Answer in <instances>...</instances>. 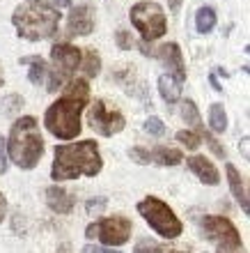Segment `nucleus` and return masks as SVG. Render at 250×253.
I'll return each mask as SVG.
<instances>
[{
  "instance_id": "5701e85b",
  "label": "nucleus",
  "mask_w": 250,
  "mask_h": 253,
  "mask_svg": "<svg viewBox=\"0 0 250 253\" xmlns=\"http://www.w3.org/2000/svg\"><path fill=\"white\" fill-rule=\"evenodd\" d=\"M177 140H179V143H184L188 150H198L200 133L198 131H177Z\"/></svg>"
},
{
  "instance_id": "1a4fd4ad",
  "label": "nucleus",
  "mask_w": 250,
  "mask_h": 253,
  "mask_svg": "<svg viewBox=\"0 0 250 253\" xmlns=\"http://www.w3.org/2000/svg\"><path fill=\"white\" fill-rule=\"evenodd\" d=\"M202 233L204 237L218 249H241V235H239L237 226L225 216H204L202 219Z\"/></svg>"
},
{
  "instance_id": "72a5a7b5",
  "label": "nucleus",
  "mask_w": 250,
  "mask_h": 253,
  "mask_svg": "<svg viewBox=\"0 0 250 253\" xmlns=\"http://www.w3.org/2000/svg\"><path fill=\"white\" fill-rule=\"evenodd\" d=\"M168 253H188V249H168Z\"/></svg>"
},
{
  "instance_id": "0eeeda50",
  "label": "nucleus",
  "mask_w": 250,
  "mask_h": 253,
  "mask_svg": "<svg viewBox=\"0 0 250 253\" xmlns=\"http://www.w3.org/2000/svg\"><path fill=\"white\" fill-rule=\"evenodd\" d=\"M131 21L143 35V40L151 42L158 40L168 33V23H165V12L156 2H136L131 7Z\"/></svg>"
},
{
  "instance_id": "f704fd0d",
  "label": "nucleus",
  "mask_w": 250,
  "mask_h": 253,
  "mask_svg": "<svg viewBox=\"0 0 250 253\" xmlns=\"http://www.w3.org/2000/svg\"><path fill=\"white\" fill-rule=\"evenodd\" d=\"M0 85H2V72H0Z\"/></svg>"
},
{
  "instance_id": "4be33fe9",
  "label": "nucleus",
  "mask_w": 250,
  "mask_h": 253,
  "mask_svg": "<svg viewBox=\"0 0 250 253\" xmlns=\"http://www.w3.org/2000/svg\"><path fill=\"white\" fill-rule=\"evenodd\" d=\"M99 69H101V58H99V53H97V51H92V48H90V51H85L83 74L92 79V76H97V74H99Z\"/></svg>"
},
{
  "instance_id": "39448f33",
  "label": "nucleus",
  "mask_w": 250,
  "mask_h": 253,
  "mask_svg": "<svg viewBox=\"0 0 250 253\" xmlns=\"http://www.w3.org/2000/svg\"><path fill=\"white\" fill-rule=\"evenodd\" d=\"M138 212L161 237H165V240H175V237L181 235V221L177 219V214L172 212L161 198H156V196H149V198L140 200Z\"/></svg>"
},
{
  "instance_id": "9d476101",
  "label": "nucleus",
  "mask_w": 250,
  "mask_h": 253,
  "mask_svg": "<svg viewBox=\"0 0 250 253\" xmlns=\"http://www.w3.org/2000/svg\"><path fill=\"white\" fill-rule=\"evenodd\" d=\"M87 120H90V126H92L97 133H101V136L119 133L126 125L124 115L119 113V111H110V108L106 106V101H101V99H97L92 106H90Z\"/></svg>"
},
{
  "instance_id": "aec40b11",
  "label": "nucleus",
  "mask_w": 250,
  "mask_h": 253,
  "mask_svg": "<svg viewBox=\"0 0 250 253\" xmlns=\"http://www.w3.org/2000/svg\"><path fill=\"white\" fill-rule=\"evenodd\" d=\"M209 125L216 133H223L227 129V115H225L223 104H214L209 108Z\"/></svg>"
},
{
  "instance_id": "423d86ee",
  "label": "nucleus",
  "mask_w": 250,
  "mask_h": 253,
  "mask_svg": "<svg viewBox=\"0 0 250 253\" xmlns=\"http://www.w3.org/2000/svg\"><path fill=\"white\" fill-rule=\"evenodd\" d=\"M80 48H76L73 44H55L51 48V58H53V72H51V81H48V90L55 92L65 85L67 81L71 79V74L80 67Z\"/></svg>"
},
{
  "instance_id": "bb28decb",
  "label": "nucleus",
  "mask_w": 250,
  "mask_h": 253,
  "mask_svg": "<svg viewBox=\"0 0 250 253\" xmlns=\"http://www.w3.org/2000/svg\"><path fill=\"white\" fill-rule=\"evenodd\" d=\"M7 170V157H5V140L0 136V173Z\"/></svg>"
},
{
  "instance_id": "6e6552de",
  "label": "nucleus",
  "mask_w": 250,
  "mask_h": 253,
  "mask_svg": "<svg viewBox=\"0 0 250 253\" xmlns=\"http://www.w3.org/2000/svg\"><path fill=\"white\" fill-rule=\"evenodd\" d=\"M131 221L124 219V216H110V219H101L92 226H87L85 235L92 240V237H99L104 244L108 247H122L129 242L131 237Z\"/></svg>"
},
{
  "instance_id": "393cba45",
  "label": "nucleus",
  "mask_w": 250,
  "mask_h": 253,
  "mask_svg": "<svg viewBox=\"0 0 250 253\" xmlns=\"http://www.w3.org/2000/svg\"><path fill=\"white\" fill-rule=\"evenodd\" d=\"M145 131L151 133V136H163L165 133V125L158 118H149V120L145 122Z\"/></svg>"
},
{
  "instance_id": "c756f323",
  "label": "nucleus",
  "mask_w": 250,
  "mask_h": 253,
  "mask_svg": "<svg viewBox=\"0 0 250 253\" xmlns=\"http://www.w3.org/2000/svg\"><path fill=\"white\" fill-rule=\"evenodd\" d=\"M5 212H7V200H5V196L0 193V223L5 219Z\"/></svg>"
},
{
  "instance_id": "2eb2a0df",
  "label": "nucleus",
  "mask_w": 250,
  "mask_h": 253,
  "mask_svg": "<svg viewBox=\"0 0 250 253\" xmlns=\"http://www.w3.org/2000/svg\"><path fill=\"white\" fill-rule=\"evenodd\" d=\"M46 203L53 212L58 214H69L73 210V196L65 191L62 187H51L46 191Z\"/></svg>"
},
{
  "instance_id": "7ed1b4c3",
  "label": "nucleus",
  "mask_w": 250,
  "mask_h": 253,
  "mask_svg": "<svg viewBox=\"0 0 250 253\" xmlns=\"http://www.w3.org/2000/svg\"><path fill=\"white\" fill-rule=\"evenodd\" d=\"M14 28L16 33L28 42L46 40L58 33V21L60 12L53 5L44 0H23L16 9H14Z\"/></svg>"
},
{
  "instance_id": "f8f14e48",
  "label": "nucleus",
  "mask_w": 250,
  "mask_h": 253,
  "mask_svg": "<svg viewBox=\"0 0 250 253\" xmlns=\"http://www.w3.org/2000/svg\"><path fill=\"white\" fill-rule=\"evenodd\" d=\"M94 30V7L92 5H78L69 12L67 19V33L71 35H90Z\"/></svg>"
},
{
  "instance_id": "7c9ffc66",
  "label": "nucleus",
  "mask_w": 250,
  "mask_h": 253,
  "mask_svg": "<svg viewBox=\"0 0 250 253\" xmlns=\"http://www.w3.org/2000/svg\"><path fill=\"white\" fill-rule=\"evenodd\" d=\"M218 253H246V251L241 247V249H218Z\"/></svg>"
},
{
  "instance_id": "b1692460",
  "label": "nucleus",
  "mask_w": 250,
  "mask_h": 253,
  "mask_svg": "<svg viewBox=\"0 0 250 253\" xmlns=\"http://www.w3.org/2000/svg\"><path fill=\"white\" fill-rule=\"evenodd\" d=\"M133 253H163V249L151 240H140L136 244V249H133Z\"/></svg>"
},
{
  "instance_id": "c9c22d12",
  "label": "nucleus",
  "mask_w": 250,
  "mask_h": 253,
  "mask_svg": "<svg viewBox=\"0 0 250 253\" xmlns=\"http://www.w3.org/2000/svg\"><path fill=\"white\" fill-rule=\"evenodd\" d=\"M62 253H65V251H62Z\"/></svg>"
},
{
  "instance_id": "20e7f679",
  "label": "nucleus",
  "mask_w": 250,
  "mask_h": 253,
  "mask_svg": "<svg viewBox=\"0 0 250 253\" xmlns=\"http://www.w3.org/2000/svg\"><path fill=\"white\" fill-rule=\"evenodd\" d=\"M7 152H9V159L19 168L30 170V168L37 166V161L44 154V140H41L37 120L33 115H26V118L14 122L12 131H9Z\"/></svg>"
},
{
  "instance_id": "f3484780",
  "label": "nucleus",
  "mask_w": 250,
  "mask_h": 253,
  "mask_svg": "<svg viewBox=\"0 0 250 253\" xmlns=\"http://www.w3.org/2000/svg\"><path fill=\"white\" fill-rule=\"evenodd\" d=\"M158 92L168 104H175L179 99V94H181V81H177L172 74H163L158 79Z\"/></svg>"
},
{
  "instance_id": "473e14b6",
  "label": "nucleus",
  "mask_w": 250,
  "mask_h": 253,
  "mask_svg": "<svg viewBox=\"0 0 250 253\" xmlns=\"http://www.w3.org/2000/svg\"><path fill=\"white\" fill-rule=\"evenodd\" d=\"M55 7H69V0H51Z\"/></svg>"
},
{
  "instance_id": "9b49d317",
  "label": "nucleus",
  "mask_w": 250,
  "mask_h": 253,
  "mask_svg": "<svg viewBox=\"0 0 250 253\" xmlns=\"http://www.w3.org/2000/svg\"><path fill=\"white\" fill-rule=\"evenodd\" d=\"M131 159L138 164H158V166H177L181 164L184 154L181 150H172V147H154V150H145V147H133Z\"/></svg>"
},
{
  "instance_id": "ddd939ff",
  "label": "nucleus",
  "mask_w": 250,
  "mask_h": 253,
  "mask_svg": "<svg viewBox=\"0 0 250 253\" xmlns=\"http://www.w3.org/2000/svg\"><path fill=\"white\" fill-rule=\"evenodd\" d=\"M158 55H161V60L163 65L168 67V74H172L177 81L184 83L186 81V67H184V55L179 51L177 44H165V46L158 48Z\"/></svg>"
},
{
  "instance_id": "6ab92c4d",
  "label": "nucleus",
  "mask_w": 250,
  "mask_h": 253,
  "mask_svg": "<svg viewBox=\"0 0 250 253\" xmlns=\"http://www.w3.org/2000/svg\"><path fill=\"white\" fill-rule=\"evenodd\" d=\"M21 62L23 65H30V83H35V85H39L41 81H44V76H46V62L41 60V58H37V55H30V58H21Z\"/></svg>"
},
{
  "instance_id": "412c9836",
  "label": "nucleus",
  "mask_w": 250,
  "mask_h": 253,
  "mask_svg": "<svg viewBox=\"0 0 250 253\" xmlns=\"http://www.w3.org/2000/svg\"><path fill=\"white\" fill-rule=\"evenodd\" d=\"M181 118H184L188 125L195 126V131H202L204 126H202V120H200V113H198V108H195V104L193 101H184L181 104Z\"/></svg>"
},
{
  "instance_id": "cd10ccee",
  "label": "nucleus",
  "mask_w": 250,
  "mask_h": 253,
  "mask_svg": "<svg viewBox=\"0 0 250 253\" xmlns=\"http://www.w3.org/2000/svg\"><path fill=\"white\" fill-rule=\"evenodd\" d=\"M106 205V198H97V200H90L87 203V212H94V210H101Z\"/></svg>"
},
{
  "instance_id": "c85d7f7f",
  "label": "nucleus",
  "mask_w": 250,
  "mask_h": 253,
  "mask_svg": "<svg viewBox=\"0 0 250 253\" xmlns=\"http://www.w3.org/2000/svg\"><path fill=\"white\" fill-rule=\"evenodd\" d=\"M83 253H119V251H112V249H101V247H85Z\"/></svg>"
},
{
  "instance_id": "f257e3e1",
  "label": "nucleus",
  "mask_w": 250,
  "mask_h": 253,
  "mask_svg": "<svg viewBox=\"0 0 250 253\" xmlns=\"http://www.w3.org/2000/svg\"><path fill=\"white\" fill-rule=\"evenodd\" d=\"M90 99V85L87 81L76 79L69 83L65 97H60L55 104H51L44 118L46 129L62 140H71L80 133V113L87 106Z\"/></svg>"
},
{
  "instance_id": "4468645a",
  "label": "nucleus",
  "mask_w": 250,
  "mask_h": 253,
  "mask_svg": "<svg viewBox=\"0 0 250 253\" xmlns=\"http://www.w3.org/2000/svg\"><path fill=\"white\" fill-rule=\"evenodd\" d=\"M188 168H191L193 175H198V180H202L204 184H218L220 175H218V168L211 164L207 157L202 154H195L188 159Z\"/></svg>"
},
{
  "instance_id": "a878e982",
  "label": "nucleus",
  "mask_w": 250,
  "mask_h": 253,
  "mask_svg": "<svg viewBox=\"0 0 250 253\" xmlns=\"http://www.w3.org/2000/svg\"><path fill=\"white\" fill-rule=\"evenodd\" d=\"M131 37H129V33H124V30H119L117 33V44H119V48H131Z\"/></svg>"
},
{
  "instance_id": "dca6fc26",
  "label": "nucleus",
  "mask_w": 250,
  "mask_h": 253,
  "mask_svg": "<svg viewBox=\"0 0 250 253\" xmlns=\"http://www.w3.org/2000/svg\"><path fill=\"white\" fill-rule=\"evenodd\" d=\"M227 180H230V189H232V196L239 200V205L244 207V212L248 214L250 212V205H248V193H246V187H244V180L239 175L237 166L234 164H227Z\"/></svg>"
},
{
  "instance_id": "2f4dec72",
  "label": "nucleus",
  "mask_w": 250,
  "mask_h": 253,
  "mask_svg": "<svg viewBox=\"0 0 250 253\" xmlns=\"http://www.w3.org/2000/svg\"><path fill=\"white\" fill-rule=\"evenodd\" d=\"M179 5H181V0H170V9H172V12H179Z\"/></svg>"
},
{
  "instance_id": "a211bd4d",
  "label": "nucleus",
  "mask_w": 250,
  "mask_h": 253,
  "mask_svg": "<svg viewBox=\"0 0 250 253\" xmlns=\"http://www.w3.org/2000/svg\"><path fill=\"white\" fill-rule=\"evenodd\" d=\"M216 26V12L211 7H200L198 14H195V28H198L200 35H207L214 30Z\"/></svg>"
},
{
  "instance_id": "f03ea898",
  "label": "nucleus",
  "mask_w": 250,
  "mask_h": 253,
  "mask_svg": "<svg viewBox=\"0 0 250 253\" xmlns=\"http://www.w3.org/2000/svg\"><path fill=\"white\" fill-rule=\"evenodd\" d=\"M101 166H104V161L99 154V145L94 140H80L73 145L55 147L51 177L55 182L76 180L80 175L94 177V175H99Z\"/></svg>"
}]
</instances>
